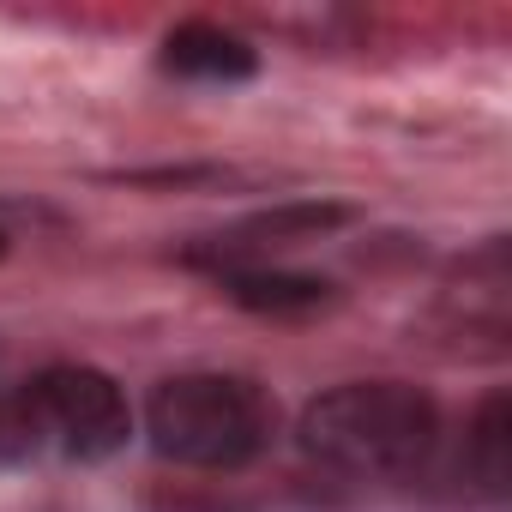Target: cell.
<instances>
[{
    "instance_id": "cell-1",
    "label": "cell",
    "mask_w": 512,
    "mask_h": 512,
    "mask_svg": "<svg viewBox=\"0 0 512 512\" xmlns=\"http://www.w3.org/2000/svg\"><path fill=\"white\" fill-rule=\"evenodd\" d=\"M440 446V410L404 380H350L302 410V452L338 476H416Z\"/></svg>"
},
{
    "instance_id": "cell-2",
    "label": "cell",
    "mask_w": 512,
    "mask_h": 512,
    "mask_svg": "<svg viewBox=\"0 0 512 512\" xmlns=\"http://www.w3.org/2000/svg\"><path fill=\"white\" fill-rule=\"evenodd\" d=\"M272 398L241 374H175L145 404V440L181 470H241L272 440Z\"/></svg>"
},
{
    "instance_id": "cell-3",
    "label": "cell",
    "mask_w": 512,
    "mask_h": 512,
    "mask_svg": "<svg viewBox=\"0 0 512 512\" xmlns=\"http://www.w3.org/2000/svg\"><path fill=\"white\" fill-rule=\"evenodd\" d=\"M19 416H25V434H37L43 446L67 452L79 464L115 458L127 446V434H133V410H127L121 386L103 368H85V362L43 368L25 386Z\"/></svg>"
},
{
    "instance_id": "cell-4",
    "label": "cell",
    "mask_w": 512,
    "mask_h": 512,
    "mask_svg": "<svg viewBox=\"0 0 512 512\" xmlns=\"http://www.w3.org/2000/svg\"><path fill=\"white\" fill-rule=\"evenodd\" d=\"M344 223H356V205H338V199H284V205H272V211H253V217L235 223L229 235L193 247L187 260L223 272V266H241L247 253L296 247V241H320V235H332V229H344Z\"/></svg>"
},
{
    "instance_id": "cell-5",
    "label": "cell",
    "mask_w": 512,
    "mask_h": 512,
    "mask_svg": "<svg viewBox=\"0 0 512 512\" xmlns=\"http://www.w3.org/2000/svg\"><path fill=\"white\" fill-rule=\"evenodd\" d=\"M163 73L193 79V85H247L260 73V49L223 25H175L163 37Z\"/></svg>"
},
{
    "instance_id": "cell-6",
    "label": "cell",
    "mask_w": 512,
    "mask_h": 512,
    "mask_svg": "<svg viewBox=\"0 0 512 512\" xmlns=\"http://www.w3.org/2000/svg\"><path fill=\"white\" fill-rule=\"evenodd\" d=\"M217 290L247 308V314H272V320H296V314H320L332 308V284L308 278V272H278V266H223Z\"/></svg>"
},
{
    "instance_id": "cell-7",
    "label": "cell",
    "mask_w": 512,
    "mask_h": 512,
    "mask_svg": "<svg viewBox=\"0 0 512 512\" xmlns=\"http://www.w3.org/2000/svg\"><path fill=\"white\" fill-rule=\"evenodd\" d=\"M506 416H512V404H506V392H494L482 410H476V428H470V470H476V482H482V494H506V476H512V464H506Z\"/></svg>"
},
{
    "instance_id": "cell-8",
    "label": "cell",
    "mask_w": 512,
    "mask_h": 512,
    "mask_svg": "<svg viewBox=\"0 0 512 512\" xmlns=\"http://www.w3.org/2000/svg\"><path fill=\"white\" fill-rule=\"evenodd\" d=\"M0 253H7V235H0Z\"/></svg>"
}]
</instances>
